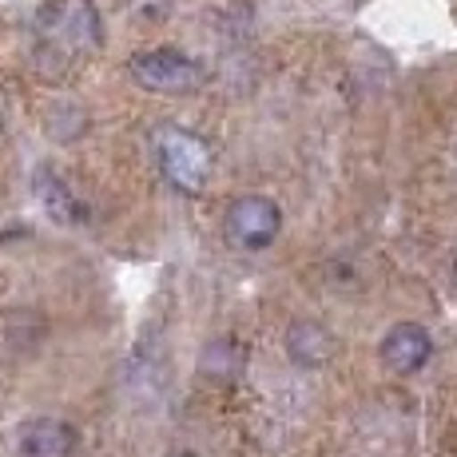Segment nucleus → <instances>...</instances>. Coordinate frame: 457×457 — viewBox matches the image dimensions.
I'll return each mask as SVG.
<instances>
[{
  "label": "nucleus",
  "mask_w": 457,
  "mask_h": 457,
  "mask_svg": "<svg viewBox=\"0 0 457 457\" xmlns=\"http://www.w3.org/2000/svg\"><path fill=\"white\" fill-rule=\"evenodd\" d=\"M152 147H155V160H160V171L167 175L171 187H179L183 195H199L207 187L211 171H215V152H211V144L204 136H195L187 128L163 124V128H155Z\"/></svg>",
  "instance_id": "nucleus-1"
},
{
  "label": "nucleus",
  "mask_w": 457,
  "mask_h": 457,
  "mask_svg": "<svg viewBox=\"0 0 457 457\" xmlns=\"http://www.w3.org/2000/svg\"><path fill=\"white\" fill-rule=\"evenodd\" d=\"M283 231V207L267 195H239L223 211V239L235 251H267Z\"/></svg>",
  "instance_id": "nucleus-2"
},
{
  "label": "nucleus",
  "mask_w": 457,
  "mask_h": 457,
  "mask_svg": "<svg viewBox=\"0 0 457 457\" xmlns=\"http://www.w3.org/2000/svg\"><path fill=\"white\" fill-rule=\"evenodd\" d=\"M128 72L139 87L160 92V96H187L204 84V68H199L191 56L175 52V48L136 52V56L128 60Z\"/></svg>",
  "instance_id": "nucleus-3"
},
{
  "label": "nucleus",
  "mask_w": 457,
  "mask_h": 457,
  "mask_svg": "<svg viewBox=\"0 0 457 457\" xmlns=\"http://www.w3.org/2000/svg\"><path fill=\"white\" fill-rule=\"evenodd\" d=\"M40 29L72 52L100 48V16H96L92 0H52L40 12Z\"/></svg>",
  "instance_id": "nucleus-4"
},
{
  "label": "nucleus",
  "mask_w": 457,
  "mask_h": 457,
  "mask_svg": "<svg viewBox=\"0 0 457 457\" xmlns=\"http://www.w3.org/2000/svg\"><path fill=\"white\" fill-rule=\"evenodd\" d=\"M429 354H434V338H429V330L418 327V322H398V327H390L382 346H378L382 366L398 378L418 374L421 366L429 362Z\"/></svg>",
  "instance_id": "nucleus-5"
},
{
  "label": "nucleus",
  "mask_w": 457,
  "mask_h": 457,
  "mask_svg": "<svg viewBox=\"0 0 457 457\" xmlns=\"http://www.w3.org/2000/svg\"><path fill=\"white\" fill-rule=\"evenodd\" d=\"M16 450L21 457H76L80 434L64 418H32L16 434Z\"/></svg>",
  "instance_id": "nucleus-6"
},
{
  "label": "nucleus",
  "mask_w": 457,
  "mask_h": 457,
  "mask_svg": "<svg viewBox=\"0 0 457 457\" xmlns=\"http://www.w3.org/2000/svg\"><path fill=\"white\" fill-rule=\"evenodd\" d=\"M283 342H287L291 362L303 366V370H322V366L334 358V350H338L334 334L322 327V322H314V319H295L291 327H287Z\"/></svg>",
  "instance_id": "nucleus-7"
},
{
  "label": "nucleus",
  "mask_w": 457,
  "mask_h": 457,
  "mask_svg": "<svg viewBox=\"0 0 457 457\" xmlns=\"http://www.w3.org/2000/svg\"><path fill=\"white\" fill-rule=\"evenodd\" d=\"M243 362H247V350H243L239 342L235 338H215V342H207L204 358H199V374L215 378V382H231V378L243 370Z\"/></svg>",
  "instance_id": "nucleus-8"
},
{
  "label": "nucleus",
  "mask_w": 457,
  "mask_h": 457,
  "mask_svg": "<svg viewBox=\"0 0 457 457\" xmlns=\"http://www.w3.org/2000/svg\"><path fill=\"white\" fill-rule=\"evenodd\" d=\"M37 195H40V204L60 219V223H80V219H84V207L76 204V195L64 187V183H60L56 171H48V167L37 175Z\"/></svg>",
  "instance_id": "nucleus-9"
}]
</instances>
